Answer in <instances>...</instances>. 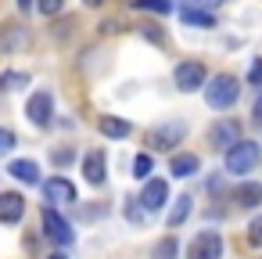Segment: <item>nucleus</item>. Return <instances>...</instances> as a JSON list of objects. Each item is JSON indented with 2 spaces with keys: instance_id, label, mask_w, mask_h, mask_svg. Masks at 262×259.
<instances>
[{
  "instance_id": "f257e3e1",
  "label": "nucleus",
  "mask_w": 262,
  "mask_h": 259,
  "mask_svg": "<svg viewBox=\"0 0 262 259\" xmlns=\"http://www.w3.org/2000/svg\"><path fill=\"white\" fill-rule=\"evenodd\" d=\"M201 90H205V105L215 108V112H223V108H230V105L241 97V79L230 76V72H219V76H212V83H205Z\"/></svg>"
},
{
  "instance_id": "f03ea898",
  "label": "nucleus",
  "mask_w": 262,
  "mask_h": 259,
  "mask_svg": "<svg viewBox=\"0 0 262 259\" xmlns=\"http://www.w3.org/2000/svg\"><path fill=\"white\" fill-rule=\"evenodd\" d=\"M262 162V151H258V144L255 141H237L233 148H226V155H223V166H226V173H233V176H241V173H251L255 166Z\"/></svg>"
},
{
  "instance_id": "7ed1b4c3",
  "label": "nucleus",
  "mask_w": 262,
  "mask_h": 259,
  "mask_svg": "<svg viewBox=\"0 0 262 259\" xmlns=\"http://www.w3.org/2000/svg\"><path fill=\"white\" fill-rule=\"evenodd\" d=\"M183 137H187V126H183L180 119H172V123L155 126V130L147 133V144H151L155 151H172L176 144H183Z\"/></svg>"
},
{
  "instance_id": "20e7f679",
  "label": "nucleus",
  "mask_w": 262,
  "mask_h": 259,
  "mask_svg": "<svg viewBox=\"0 0 262 259\" xmlns=\"http://www.w3.org/2000/svg\"><path fill=\"white\" fill-rule=\"evenodd\" d=\"M172 76H176V90H183V94H194L208 83V72H205L201 62H180Z\"/></svg>"
},
{
  "instance_id": "39448f33",
  "label": "nucleus",
  "mask_w": 262,
  "mask_h": 259,
  "mask_svg": "<svg viewBox=\"0 0 262 259\" xmlns=\"http://www.w3.org/2000/svg\"><path fill=\"white\" fill-rule=\"evenodd\" d=\"M187 259H223V237L215 230H201L187 245Z\"/></svg>"
},
{
  "instance_id": "423d86ee",
  "label": "nucleus",
  "mask_w": 262,
  "mask_h": 259,
  "mask_svg": "<svg viewBox=\"0 0 262 259\" xmlns=\"http://www.w3.org/2000/svg\"><path fill=\"white\" fill-rule=\"evenodd\" d=\"M237 141H241V123H237V119H219V123H212V130H208V144H212V148L226 151V148H233Z\"/></svg>"
},
{
  "instance_id": "0eeeda50",
  "label": "nucleus",
  "mask_w": 262,
  "mask_h": 259,
  "mask_svg": "<svg viewBox=\"0 0 262 259\" xmlns=\"http://www.w3.org/2000/svg\"><path fill=\"white\" fill-rule=\"evenodd\" d=\"M43 234L54 241V245H72V227H69V220L58 212V209H43Z\"/></svg>"
},
{
  "instance_id": "6e6552de",
  "label": "nucleus",
  "mask_w": 262,
  "mask_h": 259,
  "mask_svg": "<svg viewBox=\"0 0 262 259\" xmlns=\"http://www.w3.org/2000/svg\"><path fill=\"white\" fill-rule=\"evenodd\" d=\"M26 115H29V123H36V126H51V119H54V97H51L47 90H36V94L29 97V105H26Z\"/></svg>"
},
{
  "instance_id": "1a4fd4ad",
  "label": "nucleus",
  "mask_w": 262,
  "mask_h": 259,
  "mask_svg": "<svg viewBox=\"0 0 262 259\" xmlns=\"http://www.w3.org/2000/svg\"><path fill=\"white\" fill-rule=\"evenodd\" d=\"M26 47H29V29L26 26H15V22L0 26V54H18Z\"/></svg>"
},
{
  "instance_id": "9d476101",
  "label": "nucleus",
  "mask_w": 262,
  "mask_h": 259,
  "mask_svg": "<svg viewBox=\"0 0 262 259\" xmlns=\"http://www.w3.org/2000/svg\"><path fill=\"white\" fill-rule=\"evenodd\" d=\"M43 198L51 202V209L54 205H69V202H76V187L65 176H51V180H43Z\"/></svg>"
},
{
  "instance_id": "9b49d317",
  "label": "nucleus",
  "mask_w": 262,
  "mask_h": 259,
  "mask_svg": "<svg viewBox=\"0 0 262 259\" xmlns=\"http://www.w3.org/2000/svg\"><path fill=\"white\" fill-rule=\"evenodd\" d=\"M147 212H158V209H165V202H169V184L165 180H144V194L137 198Z\"/></svg>"
},
{
  "instance_id": "f8f14e48",
  "label": "nucleus",
  "mask_w": 262,
  "mask_h": 259,
  "mask_svg": "<svg viewBox=\"0 0 262 259\" xmlns=\"http://www.w3.org/2000/svg\"><path fill=\"white\" fill-rule=\"evenodd\" d=\"M26 216V198L18 191H0V223H18Z\"/></svg>"
},
{
  "instance_id": "ddd939ff",
  "label": "nucleus",
  "mask_w": 262,
  "mask_h": 259,
  "mask_svg": "<svg viewBox=\"0 0 262 259\" xmlns=\"http://www.w3.org/2000/svg\"><path fill=\"white\" fill-rule=\"evenodd\" d=\"M83 176H86V184H94V187H101L104 184V151H86V158H83Z\"/></svg>"
},
{
  "instance_id": "4468645a",
  "label": "nucleus",
  "mask_w": 262,
  "mask_h": 259,
  "mask_svg": "<svg viewBox=\"0 0 262 259\" xmlns=\"http://www.w3.org/2000/svg\"><path fill=\"white\" fill-rule=\"evenodd\" d=\"M233 202H237V209H258V205H262V184L244 180V184L233 191Z\"/></svg>"
},
{
  "instance_id": "2eb2a0df",
  "label": "nucleus",
  "mask_w": 262,
  "mask_h": 259,
  "mask_svg": "<svg viewBox=\"0 0 262 259\" xmlns=\"http://www.w3.org/2000/svg\"><path fill=\"white\" fill-rule=\"evenodd\" d=\"M8 173H11L18 184H40V166L29 162V158H15V162L8 166Z\"/></svg>"
},
{
  "instance_id": "dca6fc26",
  "label": "nucleus",
  "mask_w": 262,
  "mask_h": 259,
  "mask_svg": "<svg viewBox=\"0 0 262 259\" xmlns=\"http://www.w3.org/2000/svg\"><path fill=\"white\" fill-rule=\"evenodd\" d=\"M198 166H201V158L194 155V151H183V155H172V162H169V169H172V176H194L198 173Z\"/></svg>"
},
{
  "instance_id": "f3484780",
  "label": "nucleus",
  "mask_w": 262,
  "mask_h": 259,
  "mask_svg": "<svg viewBox=\"0 0 262 259\" xmlns=\"http://www.w3.org/2000/svg\"><path fill=\"white\" fill-rule=\"evenodd\" d=\"M97 130H101L104 137H112V141L129 137V123H126V119H115V115H101V119H97Z\"/></svg>"
},
{
  "instance_id": "a211bd4d",
  "label": "nucleus",
  "mask_w": 262,
  "mask_h": 259,
  "mask_svg": "<svg viewBox=\"0 0 262 259\" xmlns=\"http://www.w3.org/2000/svg\"><path fill=\"white\" fill-rule=\"evenodd\" d=\"M180 18H183L187 26H205V29H215V15H208V11H194V8H183V11H180Z\"/></svg>"
},
{
  "instance_id": "6ab92c4d",
  "label": "nucleus",
  "mask_w": 262,
  "mask_h": 259,
  "mask_svg": "<svg viewBox=\"0 0 262 259\" xmlns=\"http://www.w3.org/2000/svg\"><path fill=\"white\" fill-rule=\"evenodd\" d=\"M187 216H190V198L183 194V198H176V205H172V212H169V227H180Z\"/></svg>"
},
{
  "instance_id": "aec40b11",
  "label": "nucleus",
  "mask_w": 262,
  "mask_h": 259,
  "mask_svg": "<svg viewBox=\"0 0 262 259\" xmlns=\"http://www.w3.org/2000/svg\"><path fill=\"white\" fill-rule=\"evenodd\" d=\"M133 8L137 11H155V15H169L172 11L169 0H133Z\"/></svg>"
},
{
  "instance_id": "412c9836",
  "label": "nucleus",
  "mask_w": 262,
  "mask_h": 259,
  "mask_svg": "<svg viewBox=\"0 0 262 259\" xmlns=\"http://www.w3.org/2000/svg\"><path fill=\"white\" fill-rule=\"evenodd\" d=\"M151 169H155L151 155H137V158H133V176H137V180H151Z\"/></svg>"
},
{
  "instance_id": "4be33fe9",
  "label": "nucleus",
  "mask_w": 262,
  "mask_h": 259,
  "mask_svg": "<svg viewBox=\"0 0 262 259\" xmlns=\"http://www.w3.org/2000/svg\"><path fill=\"white\" fill-rule=\"evenodd\" d=\"M176 252H180L176 237H162V241L155 245V259H176Z\"/></svg>"
},
{
  "instance_id": "5701e85b",
  "label": "nucleus",
  "mask_w": 262,
  "mask_h": 259,
  "mask_svg": "<svg viewBox=\"0 0 262 259\" xmlns=\"http://www.w3.org/2000/svg\"><path fill=\"white\" fill-rule=\"evenodd\" d=\"M18 144V137L8 130V126H0V155H11V148Z\"/></svg>"
},
{
  "instance_id": "b1692460",
  "label": "nucleus",
  "mask_w": 262,
  "mask_h": 259,
  "mask_svg": "<svg viewBox=\"0 0 262 259\" xmlns=\"http://www.w3.org/2000/svg\"><path fill=\"white\" fill-rule=\"evenodd\" d=\"M248 241H251L255 248H262V216H255V220L248 223Z\"/></svg>"
},
{
  "instance_id": "393cba45",
  "label": "nucleus",
  "mask_w": 262,
  "mask_h": 259,
  "mask_svg": "<svg viewBox=\"0 0 262 259\" xmlns=\"http://www.w3.org/2000/svg\"><path fill=\"white\" fill-rule=\"evenodd\" d=\"M0 83H4V90H18L22 83H29V76H26V72H8Z\"/></svg>"
},
{
  "instance_id": "a878e982",
  "label": "nucleus",
  "mask_w": 262,
  "mask_h": 259,
  "mask_svg": "<svg viewBox=\"0 0 262 259\" xmlns=\"http://www.w3.org/2000/svg\"><path fill=\"white\" fill-rule=\"evenodd\" d=\"M36 8H40V15H58L65 8V0H36Z\"/></svg>"
},
{
  "instance_id": "bb28decb",
  "label": "nucleus",
  "mask_w": 262,
  "mask_h": 259,
  "mask_svg": "<svg viewBox=\"0 0 262 259\" xmlns=\"http://www.w3.org/2000/svg\"><path fill=\"white\" fill-rule=\"evenodd\" d=\"M140 33H144V40H155V44H158V47H162V44H165V33H162V29H158V26H144V29H140Z\"/></svg>"
},
{
  "instance_id": "cd10ccee",
  "label": "nucleus",
  "mask_w": 262,
  "mask_h": 259,
  "mask_svg": "<svg viewBox=\"0 0 262 259\" xmlns=\"http://www.w3.org/2000/svg\"><path fill=\"white\" fill-rule=\"evenodd\" d=\"M248 83H255V87H262V58H255V62H251V72H248Z\"/></svg>"
},
{
  "instance_id": "c85d7f7f",
  "label": "nucleus",
  "mask_w": 262,
  "mask_h": 259,
  "mask_svg": "<svg viewBox=\"0 0 262 259\" xmlns=\"http://www.w3.org/2000/svg\"><path fill=\"white\" fill-rule=\"evenodd\" d=\"M126 216H129L133 223H140V220H144V212L137 209V198H126Z\"/></svg>"
},
{
  "instance_id": "c756f323",
  "label": "nucleus",
  "mask_w": 262,
  "mask_h": 259,
  "mask_svg": "<svg viewBox=\"0 0 262 259\" xmlns=\"http://www.w3.org/2000/svg\"><path fill=\"white\" fill-rule=\"evenodd\" d=\"M51 158H54V166H69V162H72L76 155H72V148H69V151H54Z\"/></svg>"
},
{
  "instance_id": "7c9ffc66",
  "label": "nucleus",
  "mask_w": 262,
  "mask_h": 259,
  "mask_svg": "<svg viewBox=\"0 0 262 259\" xmlns=\"http://www.w3.org/2000/svg\"><path fill=\"white\" fill-rule=\"evenodd\" d=\"M255 123L262 126V94H258V101H255Z\"/></svg>"
},
{
  "instance_id": "2f4dec72",
  "label": "nucleus",
  "mask_w": 262,
  "mask_h": 259,
  "mask_svg": "<svg viewBox=\"0 0 262 259\" xmlns=\"http://www.w3.org/2000/svg\"><path fill=\"white\" fill-rule=\"evenodd\" d=\"M18 8H22V11H29V8H33V0H18Z\"/></svg>"
},
{
  "instance_id": "473e14b6",
  "label": "nucleus",
  "mask_w": 262,
  "mask_h": 259,
  "mask_svg": "<svg viewBox=\"0 0 262 259\" xmlns=\"http://www.w3.org/2000/svg\"><path fill=\"white\" fill-rule=\"evenodd\" d=\"M47 259H69V255H61V252H54V255H47Z\"/></svg>"
},
{
  "instance_id": "72a5a7b5",
  "label": "nucleus",
  "mask_w": 262,
  "mask_h": 259,
  "mask_svg": "<svg viewBox=\"0 0 262 259\" xmlns=\"http://www.w3.org/2000/svg\"><path fill=\"white\" fill-rule=\"evenodd\" d=\"M86 4H90V8H97V4H104V0H86Z\"/></svg>"
},
{
  "instance_id": "f704fd0d",
  "label": "nucleus",
  "mask_w": 262,
  "mask_h": 259,
  "mask_svg": "<svg viewBox=\"0 0 262 259\" xmlns=\"http://www.w3.org/2000/svg\"><path fill=\"white\" fill-rule=\"evenodd\" d=\"M205 4H219V0H205Z\"/></svg>"
}]
</instances>
